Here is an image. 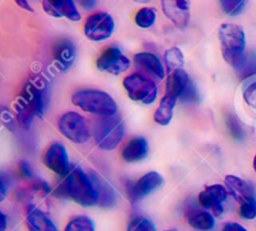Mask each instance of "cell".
<instances>
[{
  "label": "cell",
  "mask_w": 256,
  "mask_h": 231,
  "mask_svg": "<svg viewBox=\"0 0 256 231\" xmlns=\"http://www.w3.org/2000/svg\"><path fill=\"white\" fill-rule=\"evenodd\" d=\"M49 104L46 82L40 79L30 80L22 88L16 102V119L20 126L29 129L36 116L44 118Z\"/></svg>",
  "instance_id": "6da1fadb"
},
{
  "label": "cell",
  "mask_w": 256,
  "mask_h": 231,
  "mask_svg": "<svg viewBox=\"0 0 256 231\" xmlns=\"http://www.w3.org/2000/svg\"><path fill=\"white\" fill-rule=\"evenodd\" d=\"M62 192L82 206H94L99 202V192L92 175H88L80 166H72L64 176Z\"/></svg>",
  "instance_id": "7a4b0ae2"
},
{
  "label": "cell",
  "mask_w": 256,
  "mask_h": 231,
  "mask_svg": "<svg viewBox=\"0 0 256 231\" xmlns=\"http://www.w3.org/2000/svg\"><path fill=\"white\" fill-rule=\"evenodd\" d=\"M72 102L82 112L96 116H112L118 114V104L112 95L96 89H82L72 94Z\"/></svg>",
  "instance_id": "3957f363"
},
{
  "label": "cell",
  "mask_w": 256,
  "mask_h": 231,
  "mask_svg": "<svg viewBox=\"0 0 256 231\" xmlns=\"http://www.w3.org/2000/svg\"><path fill=\"white\" fill-rule=\"evenodd\" d=\"M218 35L225 62L234 68L245 54L246 36L244 29L236 24H222Z\"/></svg>",
  "instance_id": "277c9868"
},
{
  "label": "cell",
  "mask_w": 256,
  "mask_h": 231,
  "mask_svg": "<svg viewBox=\"0 0 256 231\" xmlns=\"http://www.w3.org/2000/svg\"><path fill=\"white\" fill-rule=\"evenodd\" d=\"M125 136V124L118 115L102 116L94 126V139L98 148L105 152L114 150Z\"/></svg>",
  "instance_id": "5b68a950"
},
{
  "label": "cell",
  "mask_w": 256,
  "mask_h": 231,
  "mask_svg": "<svg viewBox=\"0 0 256 231\" xmlns=\"http://www.w3.org/2000/svg\"><path fill=\"white\" fill-rule=\"evenodd\" d=\"M122 86L126 90L128 96L134 102L144 105H152L156 102L158 86L154 80L140 72H134L122 80Z\"/></svg>",
  "instance_id": "8992f818"
},
{
  "label": "cell",
  "mask_w": 256,
  "mask_h": 231,
  "mask_svg": "<svg viewBox=\"0 0 256 231\" xmlns=\"http://www.w3.org/2000/svg\"><path fill=\"white\" fill-rule=\"evenodd\" d=\"M59 132L75 144H85L90 139V130L84 116L75 112H68L58 122Z\"/></svg>",
  "instance_id": "52a82bcc"
},
{
  "label": "cell",
  "mask_w": 256,
  "mask_h": 231,
  "mask_svg": "<svg viewBox=\"0 0 256 231\" xmlns=\"http://www.w3.org/2000/svg\"><path fill=\"white\" fill-rule=\"evenodd\" d=\"M115 29L114 19L108 12H95L92 14L84 24L85 36L92 42H104L109 39Z\"/></svg>",
  "instance_id": "ba28073f"
},
{
  "label": "cell",
  "mask_w": 256,
  "mask_h": 231,
  "mask_svg": "<svg viewBox=\"0 0 256 231\" xmlns=\"http://www.w3.org/2000/svg\"><path fill=\"white\" fill-rule=\"evenodd\" d=\"M132 62L116 46L106 48L96 60V68L102 72L120 75L130 69Z\"/></svg>",
  "instance_id": "9c48e42d"
},
{
  "label": "cell",
  "mask_w": 256,
  "mask_h": 231,
  "mask_svg": "<svg viewBox=\"0 0 256 231\" xmlns=\"http://www.w3.org/2000/svg\"><path fill=\"white\" fill-rule=\"evenodd\" d=\"M226 186L220 184L210 185L199 194V202L204 209L210 210L214 216H220L224 212V204L229 198Z\"/></svg>",
  "instance_id": "30bf717a"
},
{
  "label": "cell",
  "mask_w": 256,
  "mask_h": 231,
  "mask_svg": "<svg viewBox=\"0 0 256 231\" xmlns=\"http://www.w3.org/2000/svg\"><path fill=\"white\" fill-rule=\"evenodd\" d=\"M44 164L48 169L62 178L66 176L72 169L68 150L62 142H54L48 148L44 155Z\"/></svg>",
  "instance_id": "8fae6325"
},
{
  "label": "cell",
  "mask_w": 256,
  "mask_h": 231,
  "mask_svg": "<svg viewBox=\"0 0 256 231\" xmlns=\"http://www.w3.org/2000/svg\"><path fill=\"white\" fill-rule=\"evenodd\" d=\"M164 185V178L158 172H150L142 175L134 185H132L129 190V196L132 202H140L152 192L162 189Z\"/></svg>",
  "instance_id": "7c38bea8"
},
{
  "label": "cell",
  "mask_w": 256,
  "mask_h": 231,
  "mask_svg": "<svg viewBox=\"0 0 256 231\" xmlns=\"http://www.w3.org/2000/svg\"><path fill=\"white\" fill-rule=\"evenodd\" d=\"M165 16L179 29H185L190 22V0H162Z\"/></svg>",
  "instance_id": "4fadbf2b"
},
{
  "label": "cell",
  "mask_w": 256,
  "mask_h": 231,
  "mask_svg": "<svg viewBox=\"0 0 256 231\" xmlns=\"http://www.w3.org/2000/svg\"><path fill=\"white\" fill-rule=\"evenodd\" d=\"M52 58L55 65L62 72H66L74 65L76 58V48L74 42L68 38H62L55 42L52 48Z\"/></svg>",
  "instance_id": "5bb4252c"
},
{
  "label": "cell",
  "mask_w": 256,
  "mask_h": 231,
  "mask_svg": "<svg viewBox=\"0 0 256 231\" xmlns=\"http://www.w3.org/2000/svg\"><path fill=\"white\" fill-rule=\"evenodd\" d=\"M42 8L52 18H66L72 22L82 19L74 0H42Z\"/></svg>",
  "instance_id": "9a60e30c"
},
{
  "label": "cell",
  "mask_w": 256,
  "mask_h": 231,
  "mask_svg": "<svg viewBox=\"0 0 256 231\" xmlns=\"http://www.w3.org/2000/svg\"><path fill=\"white\" fill-rule=\"evenodd\" d=\"M225 185L229 194L240 204L256 198L254 186L242 178L235 176V175H226Z\"/></svg>",
  "instance_id": "2e32d148"
},
{
  "label": "cell",
  "mask_w": 256,
  "mask_h": 231,
  "mask_svg": "<svg viewBox=\"0 0 256 231\" xmlns=\"http://www.w3.org/2000/svg\"><path fill=\"white\" fill-rule=\"evenodd\" d=\"M134 64L139 69L146 72L150 76L158 80H162L165 78V69L162 66L159 58L152 52H139L135 54Z\"/></svg>",
  "instance_id": "e0dca14e"
},
{
  "label": "cell",
  "mask_w": 256,
  "mask_h": 231,
  "mask_svg": "<svg viewBox=\"0 0 256 231\" xmlns=\"http://www.w3.org/2000/svg\"><path fill=\"white\" fill-rule=\"evenodd\" d=\"M148 154H149V142L142 136L130 140L122 152V159L126 162H142L148 156Z\"/></svg>",
  "instance_id": "ac0fdd59"
},
{
  "label": "cell",
  "mask_w": 256,
  "mask_h": 231,
  "mask_svg": "<svg viewBox=\"0 0 256 231\" xmlns=\"http://www.w3.org/2000/svg\"><path fill=\"white\" fill-rule=\"evenodd\" d=\"M190 82H192V80H190L189 74L184 69H176L174 72H170L169 76H168L165 94L172 95V96H175L178 100H180Z\"/></svg>",
  "instance_id": "d6986e66"
},
{
  "label": "cell",
  "mask_w": 256,
  "mask_h": 231,
  "mask_svg": "<svg viewBox=\"0 0 256 231\" xmlns=\"http://www.w3.org/2000/svg\"><path fill=\"white\" fill-rule=\"evenodd\" d=\"M26 222L29 231H59L52 220L35 206H32L28 212Z\"/></svg>",
  "instance_id": "ffe728a7"
},
{
  "label": "cell",
  "mask_w": 256,
  "mask_h": 231,
  "mask_svg": "<svg viewBox=\"0 0 256 231\" xmlns=\"http://www.w3.org/2000/svg\"><path fill=\"white\" fill-rule=\"evenodd\" d=\"M178 99L172 95H166L162 98L160 102L159 108L156 109L154 114V120L156 124L162 125V126H166L172 122V116H174V108L176 105Z\"/></svg>",
  "instance_id": "44dd1931"
},
{
  "label": "cell",
  "mask_w": 256,
  "mask_h": 231,
  "mask_svg": "<svg viewBox=\"0 0 256 231\" xmlns=\"http://www.w3.org/2000/svg\"><path fill=\"white\" fill-rule=\"evenodd\" d=\"M188 222L194 229L202 231L212 230L215 226L214 215L209 212H192L188 218Z\"/></svg>",
  "instance_id": "7402d4cb"
},
{
  "label": "cell",
  "mask_w": 256,
  "mask_h": 231,
  "mask_svg": "<svg viewBox=\"0 0 256 231\" xmlns=\"http://www.w3.org/2000/svg\"><path fill=\"white\" fill-rule=\"evenodd\" d=\"M235 72H236L238 76L240 79H249V78L255 76L256 75V54L255 52H248L244 54V56L240 59L234 66Z\"/></svg>",
  "instance_id": "603a6c76"
},
{
  "label": "cell",
  "mask_w": 256,
  "mask_h": 231,
  "mask_svg": "<svg viewBox=\"0 0 256 231\" xmlns=\"http://www.w3.org/2000/svg\"><path fill=\"white\" fill-rule=\"evenodd\" d=\"M92 178H94L95 184H96L98 188V192H99V202L98 204L102 205V206H109V205L114 204L115 192L112 188L105 180H102L99 175L92 174Z\"/></svg>",
  "instance_id": "cb8c5ba5"
},
{
  "label": "cell",
  "mask_w": 256,
  "mask_h": 231,
  "mask_svg": "<svg viewBox=\"0 0 256 231\" xmlns=\"http://www.w3.org/2000/svg\"><path fill=\"white\" fill-rule=\"evenodd\" d=\"M165 64H166L168 72H174L176 69H184L185 59L184 54H182V49L178 46L170 48L165 52Z\"/></svg>",
  "instance_id": "d4e9b609"
},
{
  "label": "cell",
  "mask_w": 256,
  "mask_h": 231,
  "mask_svg": "<svg viewBox=\"0 0 256 231\" xmlns=\"http://www.w3.org/2000/svg\"><path fill=\"white\" fill-rule=\"evenodd\" d=\"M156 22V10L154 8H142L135 14V24L142 29H149Z\"/></svg>",
  "instance_id": "484cf974"
},
{
  "label": "cell",
  "mask_w": 256,
  "mask_h": 231,
  "mask_svg": "<svg viewBox=\"0 0 256 231\" xmlns=\"http://www.w3.org/2000/svg\"><path fill=\"white\" fill-rule=\"evenodd\" d=\"M242 98L248 106L256 114V75L249 78L242 84Z\"/></svg>",
  "instance_id": "4316f807"
},
{
  "label": "cell",
  "mask_w": 256,
  "mask_h": 231,
  "mask_svg": "<svg viewBox=\"0 0 256 231\" xmlns=\"http://www.w3.org/2000/svg\"><path fill=\"white\" fill-rule=\"evenodd\" d=\"M222 9L229 16H238L242 14L248 6V0H219Z\"/></svg>",
  "instance_id": "83f0119b"
},
{
  "label": "cell",
  "mask_w": 256,
  "mask_h": 231,
  "mask_svg": "<svg viewBox=\"0 0 256 231\" xmlns=\"http://www.w3.org/2000/svg\"><path fill=\"white\" fill-rule=\"evenodd\" d=\"M64 231H95V224L89 216L80 215L66 225Z\"/></svg>",
  "instance_id": "f1b7e54d"
},
{
  "label": "cell",
  "mask_w": 256,
  "mask_h": 231,
  "mask_svg": "<svg viewBox=\"0 0 256 231\" xmlns=\"http://www.w3.org/2000/svg\"><path fill=\"white\" fill-rule=\"evenodd\" d=\"M226 124H228V130H229L230 135H232L234 139L236 140L244 139L245 136L244 128H242V122H240V120L238 119L235 115H229V116H228Z\"/></svg>",
  "instance_id": "f546056e"
},
{
  "label": "cell",
  "mask_w": 256,
  "mask_h": 231,
  "mask_svg": "<svg viewBox=\"0 0 256 231\" xmlns=\"http://www.w3.org/2000/svg\"><path fill=\"white\" fill-rule=\"evenodd\" d=\"M128 231H156V228L146 218H135L130 222Z\"/></svg>",
  "instance_id": "4dcf8cb0"
},
{
  "label": "cell",
  "mask_w": 256,
  "mask_h": 231,
  "mask_svg": "<svg viewBox=\"0 0 256 231\" xmlns=\"http://www.w3.org/2000/svg\"><path fill=\"white\" fill-rule=\"evenodd\" d=\"M239 212L244 219L254 220L256 218V198L240 204Z\"/></svg>",
  "instance_id": "1f68e13d"
},
{
  "label": "cell",
  "mask_w": 256,
  "mask_h": 231,
  "mask_svg": "<svg viewBox=\"0 0 256 231\" xmlns=\"http://www.w3.org/2000/svg\"><path fill=\"white\" fill-rule=\"evenodd\" d=\"M180 100H182V102H189V104L199 102V92H198V88L194 82H190V85L186 88V90H185L184 94L182 95Z\"/></svg>",
  "instance_id": "d6a6232c"
},
{
  "label": "cell",
  "mask_w": 256,
  "mask_h": 231,
  "mask_svg": "<svg viewBox=\"0 0 256 231\" xmlns=\"http://www.w3.org/2000/svg\"><path fill=\"white\" fill-rule=\"evenodd\" d=\"M19 172L22 178H25V179H32V178L34 176V172H32L30 164L28 162H24V160L19 162Z\"/></svg>",
  "instance_id": "836d02e7"
},
{
  "label": "cell",
  "mask_w": 256,
  "mask_h": 231,
  "mask_svg": "<svg viewBox=\"0 0 256 231\" xmlns=\"http://www.w3.org/2000/svg\"><path fill=\"white\" fill-rule=\"evenodd\" d=\"M8 189H9V178L5 174H0V202L6 196Z\"/></svg>",
  "instance_id": "e575fe53"
},
{
  "label": "cell",
  "mask_w": 256,
  "mask_h": 231,
  "mask_svg": "<svg viewBox=\"0 0 256 231\" xmlns=\"http://www.w3.org/2000/svg\"><path fill=\"white\" fill-rule=\"evenodd\" d=\"M222 231H248L242 225L238 224V222H228L224 225Z\"/></svg>",
  "instance_id": "d590c367"
},
{
  "label": "cell",
  "mask_w": 256,
  "mask_h": 231,
  "mask_svg": "<svg viewBox=\"0 0 256 231\" xmlns=\"http://www.w3.org/2000/svg\"><path fill=\"white\" fill-rule=\"evenodd\" d=\"M79 4L82 5L84 9L89 10V9H92V8L96 5V0H79Z\"/></svg>",
  "instance_id": "8d00e7d4"
},
{
  "label": "cell",
  "mask_w": 256,
  "mask_h": 231,
  "mask_svg": "<svg viewBox=\"0 0 256 231\" xmlns=\"http://www.w3.org/2000/svg\"><path fill=\"white\" fill-rule=\"evenodd\" d=\"M14 2H16L20 8H22V9L28 10V12H32V8L30 6V4L28 0H14Z\"/></svg>",
  "instance_id": "74e56055"
},
{
  "label": "cell",
  "mask_w": 256,
  "mask_h": 231,
  "mask_svg": "<svg viewBox=\"0 0 256 231\" xmlns=\"http://www.w3.org/2000/svg\"><path fill=\"white\" fill-rule=\"evenodd\" d=\"M8 226V219H6V215L4 212H0V231H5L6 230Z\"/></svg>",
  "instance_id": "f35d334b"
},
{
  "label": "cell",
  "mask_w": 256,
  "mask_h": 231,
  "mask_svg": "<svg viewBox=\"0 0 256 231\" xmlns=\"http://www.w3.org/2000/svg\"><path fill=\"white\" fill-rule=\"evenodd\" d=\"M135 2H139V4H146V2H149L150 0H134Z\"/></svg>",
  "instance_id": "ab89813d"
},
{
  "label": "cell",
  "mask_w": 256,
  "mask_h": 231,
  "mask_svg": "<svg viewBox=\"0 0 256 231\" xmlns=\"http://www.w3.org/2000/svg\"><path fill=\"white\" fill-rule=\"evenodd\" d=\"M254 170L256 172V155H255V158H254Z\"/></svg>",
  "instance_id": "60d3db41"
},
{
  "label": "cell",
  "mask_w": 256,
  "mask_h": 231,
  "mask_svg": "<svg viewBox=\"0 0 256 231\" xmlns=\"http://www.w3.org/2000/svg\"><path fill=\"white\" fill-rule=\"evenodd\" d=\"M164 231H178L176 229H169V230H164Z\"/></svg>",
  "instance_id": "b9f144b4"
}]
</instances>
